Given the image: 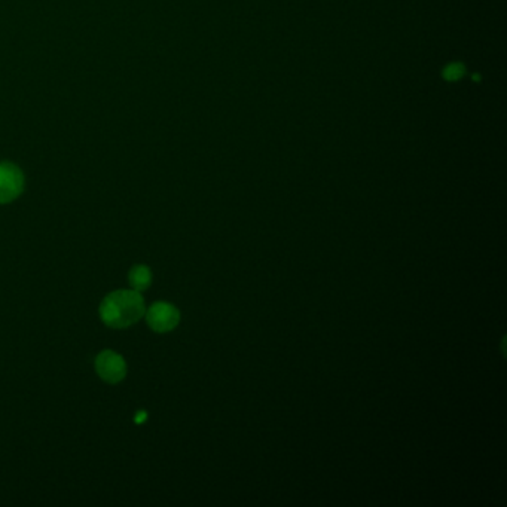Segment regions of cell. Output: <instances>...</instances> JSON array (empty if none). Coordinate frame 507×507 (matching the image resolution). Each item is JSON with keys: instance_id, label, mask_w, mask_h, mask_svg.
<instances>
[{"instance_id": "obj_3", "label": "cell", "mask_w": 507, "mask_h": 507, "mask_svg": "<svg viewBox=\"0 0 507 507\" xmlns=\"http://www.w3.org/2000/svg\"><path fill=\"white\" fill-rule=\"evenodd\" d=\"M145 317L149 327L157 334L171 332L180 323V311L169 302H155L150 305Z\"/></svg>"}, {"instance_id": "obj_1", "label": "cell", "mask_w": 507, "mask_h": 507, "mask_svg": "<svg viewBox=\"0 0 507 507\" xmlns=\"http://www.w3.org/2000/svg\"><path fill=\"white\" fill-rule=\"evenodd\" d=\"M146 305L140 292L123 289L110 292L100 304L98 314L102 322L112 329H125L145 317Z\"/></svg>"}, {"instance_id": "obj_2", "label": "cell", "mask_w": 507, "mask_h": 507, "mask_svg": "<svg viewBox=\"0 0 507 507\" xmlns=\"http://www.w3.org/2000/svg\"><path fill=\"white\" fill-rule=\"evenodd\" d=\"M24 174L17 164L0 162V204L15 201L24 191Z\"/></svg>"}, {"instance_id": "obj_4", "label": "cell", "mask_w": 507, "mask_h": 507, "mask_svg": "<svg viewBox=\"0 0 507 507\" xmlns=\"http://www.w3.org/2000/svg\"><path fill=\"white\" fill-rule=\"evenodd\" d=\"M95 372L107 384H118L127 377V361L114 350H104L95 357Z\"/></svg>"}, {"instance_id": "obj_5", "label": "cell", "mask_w": 507, "mask_h": 507, "mask_svg": "<svg viewBox=\"0 0 507 507\" xmlns=\"http://www.w3.org/2000/svg\"><path fill=\"white\" fill-rule=\"evenodd\" d=\"M128 281L133 290L145 292L152 284V271L148 265H134L128 272Z\"/></svg>"}, {"instance_id": "obj_6", "label": "cell", "mask_w": 507, "mask_h": 507, "mask_svg": "<svg viewBox=\"0 0 507 507\" xmlns=\"http://www.w3.org/2000/svg\"><path fill=\"white\" fill-rule=\"evenodd\" d=\"M461 75H462V68L460 64H451L449 68L446 69V78L451 79V81L458 79Z\"/></svg>"}]
</instances>
